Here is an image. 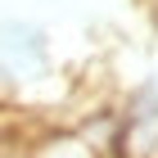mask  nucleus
Segmentation results:
<instances>
[{
    "label": "nucleus",
    "instance_id": "nucleus-1",
    "mask_svg": "<svg viewBox=\"0 0 158 158\" xmlns=\"http://www.w3.org/2000/svg\"><path fill=\"white\" fill-rule=\"evenodd\" d=\"M0 73L14 81V90L45 81V77L54 73L45 27L27 23V18H5V23H0Z\"/></svg>",
    "mask_w": 158,
    "mask_h": 158
},
{
    "label": "nucleus",
    "instance_id": "nucleus-2",
    "mask_svg": "<svg viewBox=\"0 0 158 158\" xmlns=\"http://www.w3.org/2000/svg\"><path fill=\"white\" fill-rule=\"evenodd\" d=\"M158 154V81H140L118 99V145L113 158Z\"/></svg>",
    "mask_w": 158,
    "mask_h": 158
},
{
    "label": "nucleus",
    "instance_id": "nucleus-3",
    "mask_svg": "<svg viewBox=\"0 0 158 158\" xmlns=\"http://www.w3.org/2000/svg\"><path fill=\"white\" fill-rule=\"evenodd\" d=\"M27 158H104L73 122H23Z\"/></svg>",
    "mask_w": 158,
    "mask_h": 158
},
{
    "label": "nucleus",
    "instance_id": "nucleus-4",
    "mask_svg": "<svg viewBox=\"0 0 158 158\" xmlns=\"http://www.w3.org/2000/svg\"><path fill=\"white\" fill-rule=\"evenodd\" d=\"M0 158H27V127H9V131H0Z\"/></svg>",
    "mask_w": 158,
    "mask_h": 158
},
{
    "label": "nucleus",
    "instance_id": "nucleus-5",
    "mask_svg": "<svg viewBox=\"0 0 158 158\" xmlns=\"http://www.w3.org/2000/svg\"><path fill=\"white\" fill-rule=\"evenodd\" d=\"M14 99H18V90H14L9 77L0 73V113H9V109H14Z\"/></svg>",
    "mask_w": 158,
    "mask_h": 158
},
{
    "label": "nucleus",
    "instance_id": "nucleus-6",
    "mask_svg": "<svg viewBox=\"0 0 158 158\" xmlns=\"http://www.w3.org/2000/svg\"><path fill=\"white\" fill-rule=\"evenodd\" d=\"M154 158H158V154H154Z\"/></svg>",
    "mask_w": 158,
    "mask_h": 158
}]
</instances>
